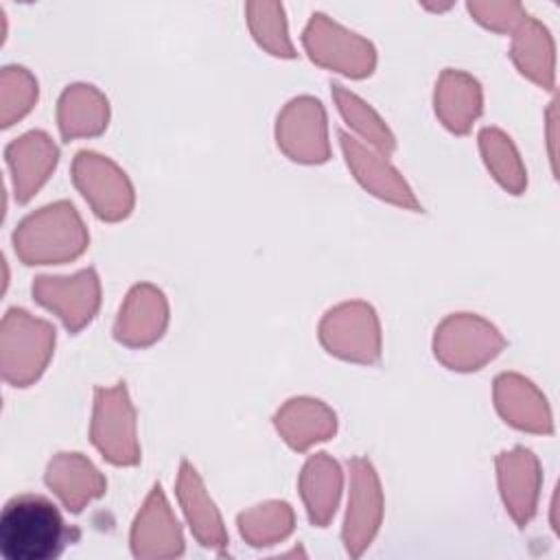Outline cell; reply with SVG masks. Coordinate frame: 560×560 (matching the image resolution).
I'll return each mask as SVG.
<instances>
[{
	"label": "cell",
	"instance_id": "obj_1",
	"mask_svg": "<svg viewBox=\"0 0 560 560\" xmlns=\"http://www.w3.org/2000/svg\"><path fill=\"white\" fill-rule=\"evenodd\" d=\"M70 542V527L44 494L9 499L0 514V551L7 560H52Z\"/></svg>",
	"mask_w": 560,
	"mask_h": 560
},
{
	"label": "cell",
	"instance_id": "obj_2",
	"mask_svg": "<svg viewBox=\"0 0 560 560\" xmlns=\"http://www.w3.org/2000/svg\"><path fill=\"white\" fill-rule=\"evenodd\" d=\"M90 234L70 201L48 203L24 217L13 232V247L24 265H61L79 258Z\"/></svg>",
	"mask_w": 560,
	"mask_h": 560
},
{
	"label": "cell",
	"instance_id": "obj_3",
	"mask_svg": "<svg viewBox=\"0 0 560 560\" xmlns=\"http://www.w3.org/2000/svg\"><path fill=\"white\" fill-rule=\"evenodd\" d=\"M55 350V328L24 308H9L0 326L2 378L13 387L35 383Z\"/></svg>",
	"mask_w": 560,
	"mask_h": 560
},
{
	"label": "cell",
	"instance_id": "obj_4",
	"mask_svg": "<svg viewBox=\"0 0 560 560\" xmlns=\"http://www.w3.org/2000/svg\"><path fill=\"white\" fill-rule=\"evenodd\" d=\"M302 44L313 63L350 79H363L374 72L376 50L370 39L330 20L326 13H313Z\"/></svg>",
	"mask_w": 560,
	"mask_h": 560
},
{
	"label": "cell",
	"instance_id": "obj_5",
	"mask_svg": "<svg viewBox=\"0 0 560 560\" xmlns=\"http://www.w3.org/2000/svg\"><path fill=\"white\" fill-rule=\"evenodd\" d=\"M90 438L96 451L114 466H136L140 462L136 409L125 383L94 389Z\"/></svg>",
	"mask_w": 560,
	"mask_h": 560
},
{
	"label": "cell",
	"instance_id": "obj_6",
	"mask_svg": "<svg viewBox=\"0 0 560 560\" xmlns=\"http://www.w3.org/2000/svg\"><path fill=\"white\" fill-rule=\"evenodd\" d=\"M505 346L501 332L483 317L472 313H453L433 337V352L440 363L457 372L481 370Z\"/></svg>",
	"mask_w": 560,
	"mask_h": 560
},
{
	"label": "cell",
	"instance_id": "obj_7",
	"mask_svg": "<svg viewBox=\"0 0 560 560\" xmlns=\"http://www.w3.org/2000/svg\"><path fill=\"white\" fill-rule=\"evenodd\" d=\"M72 182L98 219L114 223L131 214L133 186L127 173L107 155L79 151L72 160Z\"/></svg>",
	"mask_w": 560,
	"mask_h": 560
},
{
	"label": "cell",
	"instance_id": "obj_8",
	"mask_svg": "<svg viewBox=\"0 0 560 560\" xmlns=\"http://www.w3.org/2000/svg\"><path fill=\"white\" fill-rule=\"evenodd\" d=\"M319 341L326 352L352 361L374 363L381 357V324L374 308L361 300L330 308L319 322Z\"/></svg>",
	"mask_w": 560,
	"mask_h": 560
},
{
	"label": "cell",
	"instance_id": "obj_9",
	"mask_svg": "<svg viewBox=\"0 0 560 560\" xmlns=\"http://www.w3.org/2000/svg\"><path fill=\"white\" fill-rule=\"evenodd\" d=\"M278 149L293 162L322 164L330 158L328 122L319 98L298 96L289 101L276 120Z\"/></svg>",
	"mask_w": 560,
	"mask_h": 560
},
{
	"label": "cell",
	"instance_id": "obj_10",
	"mask_svg": "<svg viewBox=\"0 0 560 560\" xmlns=\"http://www.w3.org/2000/svg\"><path fill=\"white\" fill-rule=\"evenodd\" d=\"M33 298L55 313L70 332H79L96 317L101 282L92 267L72 276H39L33 282Z\"/></svg>",
	"mask_w": 560,
	"mask_h": 560
},
{
	"label": "cell",
	"instance_id": "obj_11",
	"mask_svg": "<svg viewBox=\"0 0 560 560\" xmlns=\"http://www.w3.org/2000/svg\"><path fill=\"white\" fill-rule=\"evenodd\" d=\"M350 492L343 518V545L350 556H361L374 540L383 521V490L368 457L350 459Z\"/></svg>",
	"mask_w": 560,
	"mask_h": 560
},
{
	"label": "cell",
	"instance_id": "obj_12",
	"mask_svg": "<svg viewBox=\"0 0 560 560\" xmlns=\"http://www.w3.org/2000/svg\"><path fill=\"white\" fill-rule=\"evenodd\" d=\"M339 144L341 153L346 158V164L352 173V177L374 197L389 201L394 206H400L405 210H422L420 201L416 199L411 186L400 175V171L387 160L389 155L378 153L376 149L363 144L354 136L339 131Z\"/></svg>",
	"mask_w": 560,
	"mask_h": 560
},
{
	"label": "cell",
	"instance_id": "obj_13",
	"mask_svg": "<svg viewBox=\"0 0 560 560\" xmlns=\"http://www.w3.org/2000/svg\"><path fill=\"white\" fill-rule=\"evenodd\" d=\"M131 551L136 558H177L184 551L182 527L160 483L151 488L133 521Z\"/></svg>",
	"mask_w": 560,
	"mask_h": 560
},
{
	"label": "cell",
	"instance_id": "obj_14",
	"mask_svg": "<svg viewBox=\"0 0 560 560\" xmlns=\"http://www.w3.org/2000/svg\"><path fill=\"white\" fill-rule=\"evenodd\" d=\"M168 324V302L164 293L149 284H136L116 317L114 337L118 343L129 348H147L155 343Z\"/></svg>",
	"mask_w": 560,
	"mask_h": 560
},
{
	"label": "cell",
	"instance_id": "obj_15",
	"mask_svg": "<svg viewBox=\"0 0 560 560\" xmlns=\"http://www.w3.org/2000/svg\"><path fill=\"white\" fill-rule=\"evenodd\" d=\"M497 479L499 492L505 510L516 521V525H527L536 514L538 492H540V464L529 448L514 446L497 457Z\"/></svg>",
	"mask_w": 560,
	"mask_h": 560
},
{
	"label": "cell",
	"instance_id": "obj_16",
	"mask_svg": "<svg viewBox=\"0 0 560 560\" xmlns=\"http://www.w3.org/2000/svg\"><path fill=\"white\" fill-rule=\"evenodd\" d=\"M4 160L11 171L15 199L26 203L55 171L59 149L46 131H28L7 144Z\"/></svg>",
	"mask_w": 560,
	"mask_h": 560
},
{
	"label": "cell",
	"instance_id": "obj_17",
	"mask_svg": "<svg viewBox=\"0 0 560 560\" xmlns=\"http://www.w3.org/2000/svg\"><path fill=\"white\" fill-rule=\"evenodd\" d=\"M494 405L501 418L514 429L529 433H551L553 418L540 389L521 374L505 372L494 381Z\"/></svg>",
	"mask_w": 560,
	"mask_h": 560
},
{
	"label": "cell",
	"instance_id": "obj_18",
	"mask_svg": "<svg viewBox=\"0 0 560 560\" xmlns=\"http://www.w3.org/2000/svg\"><path fill=\"white\" fill-rule=\"evenodd\" d=\"M44 481L74 514L107 490L105 477L83 453H57L46 466Z\"/></svg>",
	"mask_w": 560,
	"mask_h": 560
},
{
	"label": "cell",
	"instance_id": "obj_19",
	"mask_svg": "<svg viewBox=\"0 0 560 560\" xmlns=\"http://www.w3.org/2000/svg\"><path fill=\"white\" fill-rule=\"evenodd\" d=\"M433 107H435V116L448 131L464 136L481 116V109H483L481 83L464 70L446 68L435 83Z\"/></svg>",
	"mask_w": 560,
	"mask_h": 560
},
{
	"label": "cell",
	"instance_id": "obj_20",
	"mask_svg": "<svg viewBox=\"0 0 560 560\" xmlns=\"http://www.w3.org/2000/svg\"><path fill=\"white\" fill-rule=\"evenodd\" d=\"M175 492L195 538L203 547L221 551L228 545V532L223 527V518L214 501L210 499L197 468L186 459L179 464Z\"/></svg>",
	"mask_w": 560,
	"mask_h": 560
},
{
	"label": "cell",
	"instance_id": "obj_21",
	"mask_svg": "<svg viewBox=\"0 0 560 560\" xmlns=\"http://www.w3.org/2000/svg\"><path fill=\"white\" fill-rule=\"evenodd\" d=\"M276 431L293 451H306L337 431L335 411L317 398H291L273 416Z\"/></svg>",
	"mask_w": 560,
	"mask_h": 560
},
{
	"label": "cell",
	"instance_id": "obj_22",
	"mask_svg": "<svg viewBox=\"0 0 560 560\" xmlns=\"http://www.w3.org/2000/svg\"><path fill=\"white\" fill-rule=\"evenodd\" d=\"M510 55L523 77H527L545 90H553L556 44L549 28L540 20L532 15L523 18V22L512 31Z\"/></svg>",
	"mask_w": 560,
	"mask_h": 560
},
{
	"label": "cell",
	"instance_id": "obj_23",
	"mask_svg": "<svg viewBox=\"0 0 560 560\" xmlns=\"http://www.w3.org/2000/svg\"><path fill=\"white\" fill-rule=\"evenodd\" d=\"M109 101L90 83H74L63 90L57 103V125L66 142L92 138L107 129Z\"/></svg>",
	"mask_w": 560,
	"mask_h": 560
},
{
	"label": "cell",
	"instance_id": "obj_24",
	"mask_svg": "<svg viewBox=\"0 0 560 560\" xmlns=\"http://www.w3.org/2000/svg\"><path fill=\"white\" fill-rule=\"evenodd\" d=\"M298 488L313 525L326 527L337 512L343 490L341 466L326 453H315L302 466Z\"/></svg>",
	"mask_w": 560,
	"mask_h": 560
},
{
	"label": "cell",
	"instance_id": "obj_25",
	"mask_svg": "<svg viewBox=\"0 0 560 560\" xmlns=\"http://www.w3.org/2000/svg\"><path fill=\"white\" fill-rule=\"evenodd\" d=\"M332 101L343 122L354 131L357 140L376 149L383 155H389L396 149V138L387 122L359 94L350 92L341 83H332Z\"/></svg>",
	"mask_w": 560,
	"mask_h": 560
},
{
	"label": "cell",
	"instance_id": "obj_26",
	"mask_svg": "<svg viewBox=\"0 0 560 560\" xmlns=\"http://www.w3.org/2000/svg\"><path fill=\"white\" fill-rule=\"evenodd\" d=\"M479 151L488 173L503 190L521 195L527 188V168L505 131L499 127H483L479 131Z\"/></svg>",
	"mask_w": 560,
	"mask_h": 560
},
{
	"label": "cell",
	"instance_id": "obj_27",
	"mask_svg": "<svg viewBox=\"0 0 560 560\" xmlns=\"http://www.w3.org/2000/svg\"><path fill=\"white\" fill-rule=\"evenodd\" d=\"M245 15L249 33L262 50L280 59H293L298 55L289 35L287 13L280 2H247Z\"/></svg>",
	"mask_w": 560,
	"mask_h": 560
},
{
	"label": "cell",
	"instance_id": "obj_28",
	"mask_svg": "<svg viewBox=\"0 0 560 560\" xmlns=\"http://www.w3.org/2000/svg\"><path fill=\"white\" fill-rule=\"evenodd\" d=\"M293 525L295 514L287 501H265L238 516L241 536L254 547L284 540L293 532Z\"/></svg>",
	"mask_w": 560,
	"mask_h": 560
},
{
	"label": "cell",
	"instance_id": "obj_29",
	"mask_svg": "<svg viewBox=\"0 0 560 560\" xmlns=\"http://www.w3.org/2000/svg\"><path fill=\"white\" fill-rule=\"evenodd\" d=\"M37 103V79L22 66H7L0 74V125L11 127Z\"/></svg>",
	"mask_w": 560,
	"mask_h": 560
},
{
	"label": "cell",
	"instance_id": "obj_30",
	"mask_svg": "<svg viewBox=\"0 0 560 560\" xmlns=\"http://www.w3.org/2000/svg\"><path fill=\"white\" fill-rule=\"evenodd\" d=\"M466 9L472 20L494 33H512L527 15L518 2H468Z\"/></svg>",
	"mask_w": 560,
	"mask_h": 560
}]
</instances>
